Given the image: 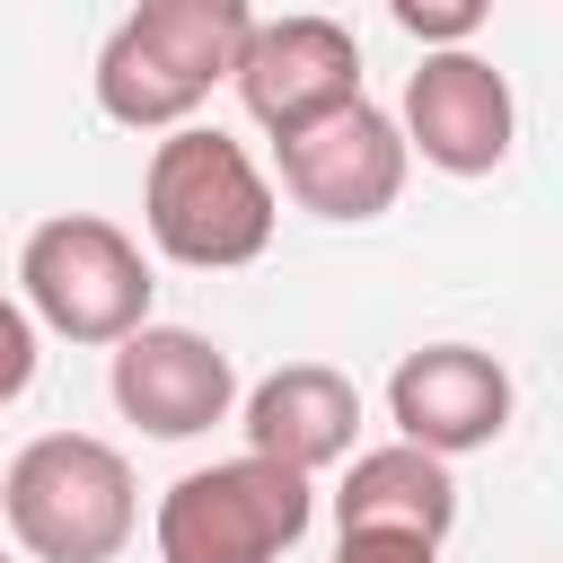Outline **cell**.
I'll return each instance as SVG.
<instances>
[{
  "label": "cell",
  "mask_w": 563,
  "mask_h": 563,
  "mask_svg": "<svg viewBox=\"0 0 563 563\" xmlns=\"http://www.w3.org/2000/svg\"><path fill=\"white\" fill-rule=\"evenodd\" d=\"M35 378V317L18 299H0V405H18Z\"/></svg>",
  "instance_id": "cell-14"
},
{
  "label": "cell",
  "mask_w": 563,
  "mask_h": 563,
  "mask_svg": "<svg viewBox=\"0 0 563 563\" xmlns=\"http://www.w3.org/2000/svg\"><path fill=\"white\" fill-rule=\"evenodd\" d=\"M141 220H150V246L167 264L229 273V264H255L273 246V185L220 123H185L150 150Z\"/></svg>",
  "instance_id": "cell-2"
},
{
  "label": "cell",
  "mask_w": 563,
  "mask_h": 563,
  "mask_svg": "<svg viewBox=\"0 0 563 563\" xmlns=\"http://www.w3.org/2000/svg\"><path fill=\"white\" fill-rule=\"evenodd\" d=\"M246 26V0H141L97 44V106L123 132H185L194 106L238 70Z\"/></svg>",
  "instance_id": "cell-1"
},
{
  "label": "cell",
  "mask_w": 563,
  "mask_h": 563,
  "mask_svg": "<svg viewBox=\"0 0 563 563\" xmlns=\"http://www.w3.org/2000/svg\"><path fill=\"white\" fill-rule=\"evenodd\" d=\"M229 79H238L246 114H255L273 141H290V132H308V123H325V114H343V106L361 97V44H352L343 18H317V9H299V18H255Z\"/></svg>",
  "instance_id": "cell-6"
},
{
  "label": "cell",
  "mask_w": 563,
  "mask_h": 563,
  "mask_svg": "<svg viewBox=\"0 0 563 563\" xmlns=\"http://www.w3.org/2000/svg\"><path fill=\"white\" fill-rule=\"evenodd\" d=\"M317 519V484L264 457H220L167 484L158 563H282Z\"/></svg>",
  "instance_id": "cell-5"
},
{
  "label": "cell",
  "mask_w": 563,
  "mask_h": 563,
  "mask_svg": "<svg viewBox=\"0 0 563 563\" xmlns=\"http://www.w3.org/2000/svg\"><path fill=\"white\" fill-rule=\"evenodd\" d=\"M334 563H440V545H413V537H343Z\"/></svg>",
  "instance_id": "cell-15"
},
{
  "label": "cell",
  "mask_w": 563,
  "mask_h": 563,
  "mask_svg": "<svg viewBox=\"0 0 563 563\" xmlns=\"http://www.w3.org/2000/svg\"><path fill=\"white\" fill-rule=\"evenodd\" d=\"M334 528L343 537H413V545H440L457 528V475L422 449H361L343 493H334Z\"/></svg>",
  "instance_id": "cell-12"
},
{
  "label": "cell",
  "mask_w": 563,
  "mask_h": 563,
  "mask_svg": "<svg viewBox=\"0 0 563 563\" xmlns=\"http://www.w3.org/2000/svg\"><path fill=\"white\" fill-rule=\"evenodd\" d=\"M396 26L422 53H466V35H484V0H396Z\"/></svg>",
  "instance_id": "cell-13"
},
{
  "label": "cell",
  "mask_w": 563,
  "mask_h": 563,
  "mask_svg": "<svg viewBox=\"0 0 563 563\" xmlns=\"http://www.w3.org/2000/svg\"><path fill=\"white\" fill-rule=\"evenodd\" d=\"M282 150V185L299 211L317 220H378L396 194H405V141H396V114H378L369 97H352L343 114L273 141Z\"/></svg>",
  "instance_id": "cell-10"
},
{
  "label": "cell",
  "mask_w": 563,
  "mask_h": 563,
  "mask_svg": "<svg viewBox=\"0 0 563 563\" xmlns=\"http://www.w3.org/2000/svg\"><path fill=\"white\" fill-rule=\"evenodd\" d=\"M405 158L422 150L440 176H493L519 141V106L510 79L484 53H422V70L405 79V114H396Z\"/></svg>",
  "instance_id": "cell-7"
},
{
  "label": "cell",
  "mask_w": 563,
  "mask_h": 563,
  "mask_svg": "<svg viewBox=\"0 0 563 563\" xmlns=\"http://www.w3.org/2000/svg\"><path fill=\"white\" fill-rule=\"evenodd\" d=\"M18 290H26V317L70 334V343H123L150 325V255L97 220V211H53L26 229L18 246Z\"/></svg>",
  "instance_id": "cell-4"
},
{
  "label": "cell",
  "mask_w": 563,
  "mask_h": 563,
  "mask_svg": "<svg viewBox=\"0 0 563 563\" xmlns=\"http://www.w3.org/2000/svg\"><path fill=\"white\" fill-rule=\"evenodd\" d=\"M0 510L35 563H114L132 545V519H141L123 449H106L88 431L26 440L0 475Z\"/></svg>",
  "instance_id": "cell-3"
},
{
  "label": "cell",
  "mask_w": 563,
  "mask_h": 563,
  "mask_svg": "<svg viewBox=\"0 0 563 563\" xmlns=\"http://www.w3.org/2000/svg\"><path fill=\"white\" fill-rule=\"evenodd\" d=\"M387 413L405 431V449L422 457H466V449H493L510 431V369L475 343H422L396 361L387 378Z\"/></svg>",
  "instance_id": "cell-9"
},
{
  "label": "cell",
  "mask_w": 563,
  "mask_h": 563,
  "mask_svg": "<svg viewBox=\"0 0 563 563\" xmlns=\"http://www.w3.org/2000/svg\"><path fill=\"white\" fill-rule=\"evenodd\" d=\"M352 431H361V387L334 361H282L246 396V457H264V466L325 475L352 457Z\"/></svg>",
  "instance_id": "cell-11"
},
{
  "label": "cell",
  "mask_w": 563,
  "mask_h": 563,
  "mask_svg": "<svg viewBox=\"0 0 563 563\" xmlns=\"http://www.w3.org/2000/svg\"><path fill=\"white\" fill-rule=\"evenodd\" d=\"M0 563H9V554H0Z\"/></svg>",
  "instance_id": "cell-16"
},
{
  "label": "cell",
  "mask_w": 563,
  "mask_h": 563,
  "mask_svg": "<svg viewBox=\"0 0 563 563\" xmlns=\"http://www.w3.org/2000/svg\"><path fill=\"white\" fill-rule=\"evenodd\" d=\"M106 387H114V413L141 422L150 440H194V431L229 422V405H238V361H229L211 334H194V325H141V334L114 343Z\"/></svg>",
  "instance_id": "cell-8"
}]
</instances>
